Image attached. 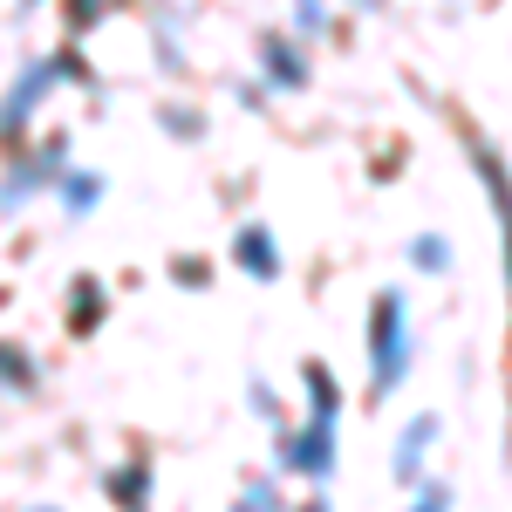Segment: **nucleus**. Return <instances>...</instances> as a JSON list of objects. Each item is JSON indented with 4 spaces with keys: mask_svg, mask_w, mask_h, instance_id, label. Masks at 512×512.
<instances>
[{
    "mask_svg": "<svg viewBox=\"0 0 512 512\" xmlns=\"http://www.w3.org/2000/svg\"><path fill=\"white\" fill-rule=\"evenodd\" d=\"M362 349H369V396H390L396 383L410 376V355H417V335H410V301H403L396 287H383V294H376Z\"/></svg>",
    "mask_w": 512,
    "mask_h": 512,
    "instance_id": "1",
    "label": "nucleus"
},
{
    "mask_svg": "<svg viewBox=\"0 0 512 512\" xmlns=\"http://www.w3.org/2000/svg\"><path fill=\"white\" fill-rule=\"evenodd\" d=\"M280 458L321 485V478L335 472V424H321V417H315L308 431H287V437H280Z\"/></svg>",
    "mask_w": 512,
    "mask_h": 512,
    "instance_id": "2",
    "label": "nucleus"
},
{
    "mask_svg": "<svg viewBox=\"0 0 512 512\" xmlns=\"http://www.w3.org/2000/svg\"><path fill=\"white\" fill-rule=\"evenodd\" d=\"M472 164H478V185L492 192V212H499V233H506V287H512V171L492 144H472Z\"/></svg>",
    "mask_w": 512,
    "mask_h": 512,
    "instance_id": "3",
    "label": "nucleus"
},
{
    "mask_svg": "<svg viewBox=\"0 0 512 512\" xmlns=\"http://www.w3.org/2000/svg\"><path fill=\"white\" fill-rule=\"evenodd\" d=\"M437 444V417H410L403 437H396V478L403 485H417V465H424V451Z\"/></svg>",
    "mask_w": 512,
    "mask_h": 512,
    "instance_id": "4",
    "label": "nucleus"
},
{
    "mask_svg": "<svg viewBox=\"0 0 512 512\" xmlns=\"http://www.w3.org/2000/svg\"><path fill=\"white\" fill-rule=\"evenodd\" d=\"M239 267H246L253 280H274L280 274V253H274V239L260 233V226H246V233H239Z\"/></svg>",
    "mask_w": 512,
    "mask_h": 512,
    "instance_id": "5",
    "label": "nucleus"
},
{
    "mask_svg": "<svg viewBox=\"0 0 512 512\" xmlns=\"http://www.w3.org/2000/svg\"><path fill=\"white\" fill-rule=\"evenodd\" d=\"M301 383H308V410H315L321 424H335V410H342V390H335V369H328V362H308V376H301Z\"/></svg>",
    "mask_w": 512,
    "mask_h": 512,
    "instance_id": "6",
    "label": "nucleus"
},
{
    "mask_svg": "<svg viewBox=\"0 0 512 512\" xmlns=\"http://www.w3.org/2000/svg\"><path fill=\"white\" fill-rule=\"evenodd\" d=\"M267 76H274L280 89H301V82H308V62H301L287 41H267Z\"/></svg>",
    "mask_w": 512,
    "mask_h": 512,
    "instance_id": "7",
    "label": "nucleus"
},
{
    "mask_svg": "<svg viewBox=\"0 0 512 512\" xmlns=\"http://www.w3.org/2000/svg\"><path fill=\"white\" fill-rule=\"evenodd\" d=\"M410 260H417L424 274H451V239L444 233H417L410 239Z\"/></svg>",
    "mask_w": 512,
    "mask_h": 512,
    "instance_id": "8",
    "label": "nucleus"
},
{
    "mask_svg": "<svg viewBox=\"0 0 512 512\" xmlns=\"http://www.w3.org/2000/svg\"><path fill=\"white\" fill-rule=\"evenodd\" d=\"M410 512H451V492H444V485H424V492L410 499Z\"/></svg>",
    "mask_w": 512,
    "mask_h": 512,
    "instance_id": "9",
    "label": "nucleus"
},
{
    "mask_svg": "<svg viewBox=\"0 0 512 512\" xmlns=\"http://www.w3.org/2000/svg\"><path fill=\"white\" fill-rule=\"evenodd\" d=\"M301 512H328V506H321V499H315V506H301Z\"/></svg>",
    "mask_w": 512,
    "mask_h": 512,
    "instance_id": "10",
    "label": "nucleus"
}]
</instances>
